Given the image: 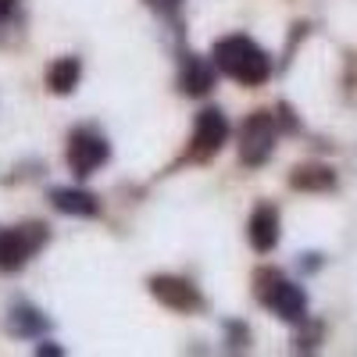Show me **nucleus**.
<instances>
[{"label":"nucleus","instance_id":"obj_1","mask_svg":"<svg viewBox=\"0 0 357 357\" xmlns=\"http://www.w3.org/2000/svg\"><path fill=\"white\" fill-rule=\"evenodd\" d=\"M215 65L243 86H261L272 75V61L268 54L250 40V36H225L215 43Z\"/></svg>","mask_w":357,"mask_h":357},{"label":"nucleus","instance_id":"obj_2","mask_svg":"<svg viewBox=\"0 0 357 357\" xmlns=\"http://www.w3.org/2000/svg\"><path fill=\"white\" fill-rule=\"evenodd\" d=\"M254 282H257V301L264 307H272L282 321H304L307 296L296 282L282 279V272H275V268H261L254 275Z\"/></svg>","mask_w":357,"mask_h":357},{"label":"nucleus","instance_id":"obj_3","mask_svg":"<svg viewBox=\"0 0 357 357\" xmlns=\"http://www.w3.org/2000/svg\"><path fill=\"white\" fill-rule=\"evenodd\" d=\"M275 136H279V118L272 111H254L240 129V158H243V165H264L275 151Z\"/></svg>","mask_w":357,"mask_h":357},{"label":"nucleus","instance_id":"obj_4","mask_svg":"<svg viewBox=\"0 0 357 357\" xmlns=\"http://www.w3.org/2000/svg\"><path fill=\"white\" fill-rule=\"evenodd\" d=\"M43 243H47V225L0 229V272H18Z\"/></svg>","mask_w":357,"mask_h":357},{"label":"nucleus","instance_id":"obj_5","mask_svg":"<svg viewBox=\"0 0 357 357\" xmlns=\"http://www.w3.org/2000/svg\"><path fill=\"white\" fill-rule=\"evenodd\" d=\"M111 158V146L100 132L93 129H75L68 136V165L75 175H93L104 161Z\"/></svg>","mask_w":357,"mask_h":357},{"label":"nucleus","instance_id":"obj_6","mask_svg":"<svg viewBox=\"0 0 357 357\" xmlns=\"http://www.w3.org/2000/svg\"><path fill=\"white\" fill-rule=\"evenodd\" d=\"M229 136V122H225V114L218 107H207L197 114V126H193V151L190 158L193 161H207V158H215L222 151V143Z\"/></svg>","mask_w":357,"mask_h":357},{"label":"nucleus","instance_id":"obj_7","mask_svg":"<svg viewBox=\"0 0 357 357\" xmlns=\"http://www.w3.org/2000/svg\"><path fill=\"white\" fill-rule=\"evenodd\" d=\"M151 293L172 311H200L204 307V296L190 279H178V275H154L151 279Z\"/></svg>","mask_w":357,"mask_h":357},{"label":"nucleus","instance_id":"obj_8","mask_svg":"<svg viewBox=\"0 0 357 357\" xmlns=\"http://www.w3.org/2000/svg\"><path fill=\"white\" fill-rule=\"evenodd\" d=\"M250 247L257 254H268V250H275L279 243V211L272 204H257L254 207V215H250Z\"/></svg>","mask_w":357,"mask_h":357},{"label":"nucleus","instance_id":"obj_9","mask_svg":"<svg viewBox=\"0 0 357 357\" xmlns=\"http://www.w3.org/2000/svg\"><path fill=\"white\" fill-rule=\"evenodd\" d=\"M178 86H183V93H190V97H204L207 89L215 86V68H211V61H207V57H197V54H186Z\"/></svg>","mask_w":357,"mask_h":357},{"label":"nucleus","instance_id":"obj_10","mask_svg":"<svg viewBox=\"0 0 357 357\" xmlns=\"http://www.w3.org/2000/svg\"><path fill=\"white\" fill-rule=\"evenodd\" d=\"M50 200L61 215H75V218H93L100 211V200L86 190H54Z\"/></svg>","mask_w":357,"mask_h":357},{"label":"nucleus","instance_id":"obj_11","mask_svg":"<svg viewBox=\"0 0 357 357\" xmlns=\"http://www.w3.org/2000/svg\"><path fill=\"white\" fill-rule=\"evenodd\" d=\"M79 72H82V65H79V57H57V61L47 68V86L54 89V93H72L75 89V82H79Z\"/></svg>","mask_w":357,"mask_h":357},{"label":"nucleus","instance_id":"obj_12","mask_svg":"<svg viewBox=\"0 0 357 357\" xmlns=\"http://www.w3.org/2000/svg\"><path fill=\"white\" fill-rule=\"evenodd\" d=\"M289 186L293 190H333L336 186V175H333V168H321V165L296 168L289 175Z\"/></svg>","mask_w":357,"mask_h":357},{"label":"nucleus","instance_id":"obj_13","mask_svg":"<svg viewBox=\"0 0 357 357\" xmlns=\"http://www.w3.org/2000/svg\"><path fill=\"white\" fill-rule=\"evenodd\" d=\"M11 329H15L18 336H40V333L47 329V318H43L40 311H33V307L18 304V307L11 311Z\"/></svg>","mask_w":357,"mask_h":357},{"label":"nucleus","instance_id":"obj_14","mask_svg":"<svg viewBox=\"0 0 357 357\" xmlns=\"http://www.w3.org/2000/svg\"><path fill=\"white\" fill-rule=\"evenodd\" d=\"M15 4H18V0H0V25L8 22V15L15 11Z\"/></svg>","mask_w":357,"mask_h":357},{"label":"nucleus","instance_id":"obj_15","mask_svg":"<svg viewBox=\"0 0 357 357\" xmlns=\"http://www.w3.org/2000/svg\"><path fill=\"white\" fill-rule=\"evenodd\" d=\"M36 354H47V357H57V354H61V347H54V343H40V347H36Z\"/></svg>","mask_w":357,"mask_h":357},{"label":"nucleus","instance_id":"obj_16","mask_svg":"<svg viewBox=\"0 0 357 357\" xmlns=\"http://www.w3.org/2000/svg\"><path fill=\"white\" fill-rule=\"evenodd\" d=\"M151 4H158V8H165V11H172V8L178 4V0H151Z\"/></svg>","mask_w":357,"mask_h":357}]
</instances>
